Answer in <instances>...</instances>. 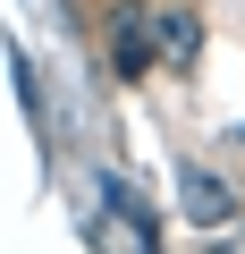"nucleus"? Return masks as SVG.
I'll use <instances>...</instances> for the list:
<instances>
[{"label":"nucleus","instance_id":"obj_3","mask_svg":"<svg viewBox=\"0 0 245 254\" xmlns=\"http://www.w3.org/2000/svg\"><path fill=\"white\" fill-rule=\"evenodd\" d=\"M93 195H101V212L127 229V254H161V212L127 187V178H93Z\"/></svg>","mask_w":245,"mask_h":254},{"label":"nucleus","instance_id":"obj_4","mask_svg":"<svg viewBox=\"0 0 245 254\" xmlns=\"http://www.w3.org/2000/svg\"><path fill=\"white\" fill-rule=\"evenodd\" d=\"M152 51H161L169 76H195V60H203V17H195V9H152Z\"/></svg>","mask_w":245,"mask_h":254},{"label":"nucleus","instance_id":"obj_1","mask_svg":"<svg viewBox=\"0 0 245 254\" xmlns=\"http://www.w3.org/2000/svg\"><path fill=\"white\" fill-rule=\"evenodd\" d=\"M161 51H152V0H110V76H152Z\"/></svg>","mask_w":245,"mask_h":254},{"label":"nucleus","instance_id":"obj_2","mask_svg":"<svg viewBox=\"0 0 245 254\" xmlns=\"http://www.w3.org/2000/svg\"><path fill=\"white\" fill-rule=\"evenodd\" d=\"M178 212H186L195 229H220V220H237V187H228L211 161H178Z\"/></svg>","mask_w":245,"mask_h":254}]
</instances>
